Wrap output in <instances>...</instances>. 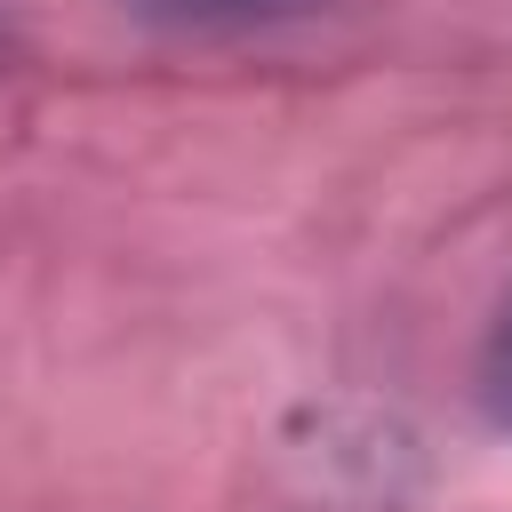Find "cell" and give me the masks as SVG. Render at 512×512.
Returning <instances> with one entry per match:
<instances>
[{"instance_id": "6da1fadb", "label": "cell", "mask_w": 512, "mask_h": 512, "mask_svg": "<svg viewBox=\"0 0 512 512\" xmlns=\"http://www.w3.org/2000/svg\"><path fill=\"white\" fill-rule=\"evenodd\" d=\"M120 8H136L144 24H168V32H264V24L320 16L328 0H120Z\"/></svg>"}, {"instance_id": "7a4b0ae2", "label": "cell", "mask_w": 512, "mask_h": 512, "mask_svg": "<svg viewBox=\"0 0 512 512\" xmlns=\"http://www.w3.org/2000/svg\"><path fill=\"white\" fill-rule=\"evenodd\" d=\"M480 416L512 440V296H504V312H496V328H488V344H480Z\"/></svg>"}]
</instances>
